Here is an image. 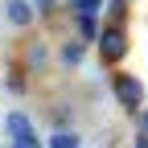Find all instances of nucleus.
I'll return each mask as SVG.
<instances>
[{
    "mask_svg": "<svg viewBox=\"0 0 148 148\" xmlns=\"http://www.w3.org/2000/svg\"><path fill=\"white\" fill-rule=\"evenodd\" d=\"M95 45H99V58L107 62V66H119L123 58H127V29L115 21V25H103L99 29V37H95Z\"/></svg>",
    "mask_w": 148,
    "mask_h": 148,
    "instance_id": "obj_1",
    "label": "nucleus"
},
{
    "mask_svg": "<svg viewBox=\"0 0 148 148\" xmlns=\"http://www.w3.org/2000/svg\"><path fill=\"white\" fill-rule=\"evenodd\" d=\"M111 90H115V103L123 111L144 107V82L136 78V74H111Z\"/></svg>",
    "mask_w": 148,
    "mask_h": 148,
    "instance_id": "obj_2",
    "label": "nucleus"
},
{
    "mask_svg": "<svg viewBox=\"0 0 148 148\" xmlns=\"http://www.w3.org/2000/svg\"><path fill=\"white\" fill-rule=\"evenodd\" d=\"M4 21L16 25V29H29V25L37 21V12H33L29 0H4Z\"/></svg>",
    "mask_w": 148,
    "mask_h": 148,
    "instance_id": "obj_3",
    "label": "nucleus"
},
{
    "mask_svg": "<svg viewBox=\"0 0 148 148\" xmlns=\"http://www.w3.org/2000/svg\"><path fill=\"white\" fill-rule=\"evenodd\" d=\"M29 132H33V123H29L25 111H8V115H4V136H8V140H21V136H29Z\"/></svg>",
    "mask_w": 148,
    "mask_h": 148,
    "instance_id": "obj_4",
    "label": "nucleus"
},
{
    "mask_svg": "<svg viewBox=\"0 0 148 148\" xmlns=\"http://www.w3.org/2000/svg\"><path fill=\"white\" fill-rule=\"evenodd\" d=\"M62 66H82V58H86V41H78V37H70V41H62Z\"/></svg>",
    "mask_w": 148,
    "mask_h": 148,
    "instance_id": "obj_5",
    "label": "nucleus"
},
{
    "mask_svg": "<svg viewBox=\"0 0 148 148\" xmlns=\"http://www.w3.org/2000/svg\"><path fill=\"white\" fill-rule=\"evenodd\" d=\"M74 29H78V41H95L99 37V21L95 16H74Z\"/></svg>",
    "mask_w": 148,
    "mask_h": 148,
    "instance_id": "obj_6",
    "label": "nucleus"
},
{
    "mask_svg": "<svg viewBox=\"0 0 148 148\" xmlns=\"http://www.w3.org/2000/svg\"><path fill=\"white\" fill-rule=\"evenodd\" d=\"M74 16H99L103 12V0H66Z\"/></svg>",
    "mask_w": 148,
    "mask_h": 148,
    "instance_id": "obj_7",
    "label": "nucleus"
},
{
    "mask_svg": "<svg viewBox=\"0 0 148 148\" xmlns=\"http://www.w3.org/2000/svg\"><path fill=\"white\" fill-rule=\"evenodd\" d=\"M45 148H78V132H66V127H58V132L45 140Z\"/></svg>",
    "mask_w": 148,
    "mask_h": 148,
    "instance_id": "obj_8",
    "label": "nucleus"
},
{
    "mask_svg": "<svg viewBox=\"0 0 148 148\" xmlns=\"http://www.w3.org/2000/svg\"><path fill=\"white\" fill-rule=\"evenodd\" d=\"M25 58H29L33 66H45V45H41V41H29V45H25Z\"/></svg>",
    "mask_w": 148,
    "mask_h": 148,
    "instance_id": "obj_9",
    "label": "nucleus"
},
{
    "mask_svg": "<svg viewBox=\"0 0 148 148\" xmlns=\"http://www.w3.org/2000/svg\"><path fill=\"white\" fill-rule=\"evenodd\" d=\"M29 4H33L37 16H45V12H53V4H58V0H29Z\"/></svg>",
    "mask_w": 148,
    "mask_h": 148,
    "instance_id": "obj_10",
    "label": "nucleus"
},
{
    "mask_svg": "<svg viewBox=\"0 0 148 148\" xmlns=\"http://www.w3.org/2000/svg\"><path fill=\"white\" fill-rule=\"evenodd\" d=\"M111 12H115V16H123V12H127V0H111Z\"/></svg>",
    "mask_w": 148,
    "mask_h": 148,
    "instance_id": "obj_11",
    "label": "nucleus"
},
{
    "mask_svg": "<svg viewBox=\"0 0 148 148\" xmlns=\"http://www.w3.org/2000/svg\"><path fill=\"white\" fill-rule=\"evenodd\" d=\"M132 148H148V132H136V140H132Z\"/></svg>",
    "mask_w": 148,
    "mask_h": 148,
    "instance_id": "obj_12",
    "label": "nucleus"
},
{
    "mask_svg": "<svg viewBox=\"0 0 148 148\" xmlns=\"http://www.w3.org/2000/svg\"><path fill=\"white\" fill-rule=\"evenodd\" d=\"M140 132H148V107H144V115H140Z\"/></svg>",
    "mask_w": 148,
    "mask_h": 148,
    "instance_id": "obj_13",
    "label": "nucleus"
}]
</instances>
